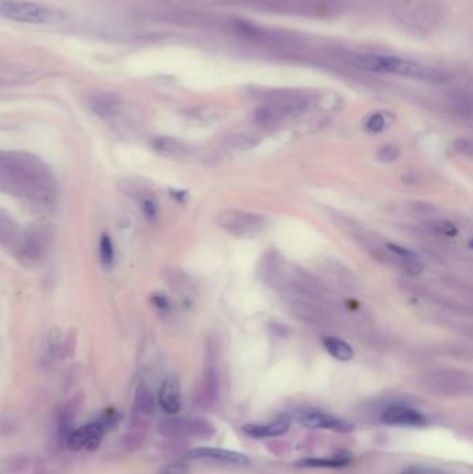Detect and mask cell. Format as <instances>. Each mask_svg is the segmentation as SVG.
I'll return each mask as SVG.
<instances>
[{
  "label": "cell",
  "instance_id": "obj_34",
  "mask_svg": "<svg viewBox=\"0 0 473 474\" xmlns=\"http://www.w3.org/2000/svg\"><path fill=\"white\" fill-rule=\"evenodd\" d=\"M461 154H466V156H470L472 153V145L469 140H459L456 143V147H455Z\"/></svg>",
  "mask_w": 473,
  "mask_h": 474
},
{
  "label": "cell",
  "instance_id": "obj_5",
  "mask_svg": "<svg viewBox=\"0 0 473 474\" xmlns=\"http://www.w3.org/2000/svg\"><path fill=\"white\" fill-rule=\"evenodd\" d=\"M159 432L170 439H211L217 430L206 419L168 416L157 423Z\"/></svg>",
  "mask_w": 473,
  "mask_h": 474
},
{
  "label": "cell",
  "instance_id": "obj_11",
  "mask_svg": "<svg viewBox=\"0 0 473 474\" xmlns=\"http://www.w3.org/2000/svg\"><path fill=\"white\" fill-rule=\"evenodd\" d=\"M382 421L390 426H408V427H416V426H422L426 423L425 416L411 408V406H405V405H391L389 408L384 409V412L382 413Z\"/></svg>",
  "mask_w": 473,
  "mask_h": 474
},
{
  "label": "cell",
  "instance_id": "obj_9",
  "mask_svg": "<svg viewBox=\"0 0 473 474\" xmlns=\"http://www.w3.org/2000/svg\"><path fill=\"white\" fill-rule=\"evenodd\" d=\"M186 459L190 460H208L226 466H249L250 457L242 452L229 450L224 448L199 446L186 453Z\"/></svg>",
  "mask_w": 473,
  "mask_h": 474
},
{
  "label": "cell",
  "instance_id": "obj_18",
  "mask_svg": "<svg viewBox=\"0 0 473 474\" xmlns=\"http://www.w3.org/2000/svg\"><path fill=\"white\" fill-rule=\"evenodd\" d=\"M134 410L146 417H152L156 412L154 395L149 390V387L145 384H139L136 387L135 399H134Z\"/></svg>",
  "mask_w": 473,
  "mask_h": 474
},
{
  "label": "cell",
  "instance_id": "obj_21",
  "mask_svg": "<svg viewBox=\"0 0 473 474\" xmlns=\"http://www.w3.org/2000/svg\"><path fill=\"white\" fill-rule=\"evenodd\" d=\"M220 391V379H218V372L214 365H208L206 372H204V379H203V399L206 402H214L218 396Z\"/></svg>",
  "mask_w": 473,
  "mask_h": 474
},
{
  "label": "cell",
  "instance_id": "obj_27",
  "mask_svg": "<svg viewBox=\"0 0 473 474\" xmlns=\"http://www.w3.org/2000/svg\"><path fill=\"white\" fill-rule=\"evenodd\" d=\"M141 210H142L143 217L150 222H154L159 217L157 203L152 197H143L141 200Z\"/></svg>",
  "mask_w": 473,
  "mask_h": 474
},
{
  "label": "cell",
  "instance_id": "obj_13",
  "mask_svg": "<svg viewBox=\"0 0 473 474\" xmlns=\"http://www.w3.org/2000/svg\"><path fill=\"white\" fill-rule=\"evenodd\" d=\"M159 406L166 412L167 414L172 416L179 413L182 408L181 402V385L179 381L175 377H168L163 381L159 396H157Z\"/></svg>",
  "mask_w": 473,
  "mask_h": 474
},
{
  "label": "cell",
  "instance_id": "obj_22",
  "mask_svg": "<svg viewBox=\"0 0 473 474\" xmlns=\"http://www.w3.org/2000/svg\"><path fill=\"white\" fill-rule=\"evenodd\" d=\"M283 114L280 113V110L274 104V103H268L262 107H260L256 113H254V121L256 124H258L260 127H272L276 125L278 122H280L283 120Z\"/></svg>",
  "mask_w": 473,
  "mask_h": 474
},
{
  "label": "cell",
  "instance_id": "obj_24",
  "mask_svg": "<svg viewBox=\"0 0 473 474\" xmlns=\"http://www.w3.org/2000/svg\"><path fill=\"white\" fill-rule=\"evenodd\" d=\"M146 439V431L138 430V428H130L128 432H125L121 438L123 448L127 452H136Z\"/></svg>",
  "mask_w": 473,
  "mask_h": 474
},
{
  "label": "cell",
  "instance_id": "obj_16",
  "mask_svg": "<svg viewBox=\"0 0 473 474\" xmlns=\"http://www.w3.org/2000/svg\"><path fill=\"white\" fill-rule=\"evenodd\" d=\"M20 239L21 236L17 224L0 210V247L17 251Z\"/></svg>",
  "mask_w": 473,
  "mask_h": 474
},
{
  "label": "cell",
  "instance_id": "obj_20",
  "mask_svg": "<svg viewBox=\"0 0 473 474\" xmlns=\"http://www.w3.org/2000/svg\"><path fill=\"white\" fill-rule=\"evenodd\" d=\"M323 348L337 361L341 362H347L351 361L354 356V351L352 348L343 340L336 338V337H325L322 340Z\"/></svg>",
  "mask_w": 473,
  "mask_h": 474
},
{
  "label": "cell",
  "instance_id": "obj_7",
  "mask_svg": "<svg viewBox=\"0 0 473 474\" xmlns=\"http://www.w3.org/2000/svg\"><path fill=\"white\" fill-rule=\"evenodd\" d=\"M217 224L228 233L240 237L258 232L264 225V218L253 212L225 210L217 215Z\"/></svg>",
  "mask_w": 473,
  "mask_h": 474
},
{
  "label": "cell",
  "instance_id": "obj_1",
  "mask_svg": "<svg viewBox=\"0 0 473 474\" xmlns=\"http://www.w3.org/2000/svg\"><path fill=\"white\" fill-rule=\"evenodd\" d=\"M0 192L38 207H51L59 194L57 181L38 157L23 153H0Z\"/></svg>",
  "mask_w": 473,
  "mask_h": 474
},
{
  "label": "cell",
  "instance_id": "obj_35",
  "mask_svg": "<svg viewBox=\"0 0 473 474\" xmlns=\"http://www.w3.org/2000/svg\"><path fill=\"white\" fill-rule=\"evenodd\" d=\"M154 302H156V305H157L159 308H161V309L168 308V301H167L164 297H161V295L154 297Z\"/></svg>",
  "mask_w": 473,
  "mask_h": 474
},
{
  "label": "cell",
  "instance_id": "obj_12",
  "mask_svg": "<svg viewBox=\"0 0 473 474\" xmlns=\"http://www.w3.org/2000/svg\"><path fill=\"white\" fill-rule=\"evenodd\" d=\"M401 12V19L408 24V26H415L416 28H420L423 26H431V23L436 21L434 13L437 9H433L429 3L419 2V0H412L408 5L402 6L400 9Z\"/></svg>",
  "mask_w": 473,
  "mask_h": 474
},
{
  "label": "cell",
  "instance_id": "obj_8",
  "mask_svg": "<svg viewBox=\"0 0 473 474\" xmlns=\"http://www.w3.org/2000/svg\"><path fill=\"white\" fill-rule=\"evenodd\" d=\"M296 420L305 428L311 430H330L334 432H350L354 426L347 420L337 417L334 414L326 413L323 410L310 408L301 409L294 414Z\"/></svg>",
  "mask_w": 473,
  "mask_h": 474
},
{
  "label": "cell",
  "instance_id": "obj_10",
  "mask_svg": "<svg viewBox=\"0 0 473 474\" xmlns=\"http://www.w3.org/2000/svg\"><path fill=\"white\" fill-rule=\"evenodd\" d=\"M105 432H106V428L98 420V421H93L91 424L82 426L80 428H74L71 431V434L69 435L66 445L69 446V449H71L74 452H78L84 448L87 450L93 452L99 448Z\"/></svg>",
  "mask_w": 473,
  "mask_h": 474
},
{
  "label": "cell",
  "instance_id": "obj_23",
  "mask_svg": "<svg viewBox=\"0 0 473 474\" xmlns=\"http://www.w3.org/2000/svg\"><path fill=\"white\" fill-rule=\"evenodd\" d=\"M99 257L100 262L105 268H111L114 264L116 258V250H114V243L109 235H102L99 240Z\"/></svg>",
  "mask_w": 473,
  "mask_h": 474
},
{
  "label": "cell",
  "instance_id": "obj_25",
  "mask_svg": "<svg viewBox=\"0 0 473 474\" xmlns=\"http://www.w3.org/2000/svg\"><path fill=\"white\" fill-rule=\"evenodd\" d=\"M348 463V459H303L297 463L301 467H341Z\"/></svg>",
  "mask_w": 473,
  "mask_h": 474
},
{
  "label": "cell",
  "instance_id": "obj_6",
  "mask_svg": "<svg viewBox=\"0 0 473 474\" xmlns=\"http://www.w3.org/2000/svg\"><path fill=\"white\" fill-rule=\"evenodd\" d=\"M53 229L48 224L33 225L20 239L17 254L27 265L42 264L52 248Z\"/></svg>",
  "mask_w": 473,
  "mask_h": 474
},
{
  "label": "cell",
  "instance_id": "obj_32",
  "mask_svg": "<svg viewBox=\"0 0 473 474\" xmlns=\"http://www.w3.org/2000/svg\"><path fill=\"white\" fill-rule=\"evenodd\" d=\"M159 474H189V467L185 464V463H179V462H175V463H170V464H166Z\"/></svg>",
  "mask_w": 473,
  "mask_h": 474
},
{
  "label": "cell",
  "instance_id": "obj_28",
  "mask_svg": "<svg viewBox=\"0 0 473 474\" xmlns=\"http://www.w3.org/2000/svg\"><path fill=\"white\" fill-rule=\"evenodd\" d=\"M400 157V149L394 145H386L380 147L376 153V158L380 163H391Z\"/></svg>",
  "mask_w": 473,
  "mask_h": 474
},
{
  "label": "cell",
  "instance_id": "obj_19",
  "mask_svg": "<svg viewBox=\"0 0 473 474\" xmlns=\"http://www.w3.org/2000/svg\"><path fill=\"white\" fill-rule=\"evenodd\" d=\"M154 149L163 156L172 157V158H184L190 154V149L185 143L172 138H167V136L156 139Z\"/></svg>",
  "mask_w": 473,
  "mask_h": 474
},
{
  "label": "cell",
  "instance_id": "obj_4",
  "mask_svg": "<svg viewBox=\"0 0 473 474\" xmlns=\"http://www.w3.org/2000/svg\"><path fill=\"white\" fill-rule=\"evenodd\" d=\"M426 391L441 398H461L472 392V376L459 369H436L422 377Z\"/></svg>",
  "mask_w": 473,
  "mask_h": 474
},
{
  "label": "cell",
  "instance_id": "obj_3",
  "mask_svg": "<svg viewBox=\"0 0 473 474\" xmlns=\"http://www.w3.org/2000/svg\"><path fill=\"white\" fill-rule=\"evenodd\" d=\"M0 17L24 24L52 26L62 23L66 15L57 9L27 0H0Z\"/></svg>",
  "mask_w": 473,
  "mask_h": 474
},
{
  "label": "cell",
  "instance_id": "obj_26",
  "mask_svg": "<svg viewBox=\"0 0 473 474\" xmlns=\"http://www.w3.org/2000/svg\"><path fill=\"white\" fill-rule=\"evenodd\" d=\"M397 259H398V266L409 276H418L423 271V264L416 258V255L397 258Z\"/></svg>",
  "mask_w": 473,
  "mask_h": 474
},
{
  "label": "cell",
  "instance_id": "obj_15",
  "mask_svg": "<svg viewBox=\"0 0 473 474\" xmlns=\"http://www.w3.org/2000/svg\"><path fill=\"white\" fill-rule=\"evenodd\" d=\"M81 405V398L80 395H75L71 398L66 405H63L59 409L57 413V438L60 444H66L69 435L74 430V423H75V416Z\"/></svg>",
  "mask_w": 473,
  "mask_h": 474
},
{
  "label": "cell",
  "instance_id": "obj_29",
  "mask_svg": "<svg viewBox=\"0 0 473 474\" xmlns=\"http://www.w3.org/2000/svg\"><path fill=\"white\" fill-rule=\"evenodd\" d=\"M384 127H386V120H384L383 114H380V113L372 114L366 121V129L369 132H373V134L382 132L384 129Z\"/></svg>",
  "mask_w": 473,
  "mask_h": 474
},
{
  "label": "cell",
  "instance_id": "obj_14",
  "mask_svg": "<svg viewBox=\"0 0 473 474\" xmlns=\"http://www.w3.org/2000/svg\"><path fill=\"white\" fill-rule=\"evenodd\" d=\"M290 423L292 419L287 414H283L264 424H244L242 430L244 434L253 438H271L287 432Z\"/></svg>",
  "mask_w": 473,
  "mask_h": 474
},
{
  "label": "cell",
  "instance_id": "obj_31",
  "mask_svg": "<svg viewBox=\"0 0 473 474\" xmlns=\"http://www.w3.org/2000/svg\"><path fill=\"white\" fill-rule=\"evenodd\" d=\"M77 348V334L75 331H70L66 337V340H63V345H62V355L64 358L67 356H73Z\"/></svg>",
  "mask_w": 473,
  "mask_h": 474
},
{
  "label": "cell",
  "instance_id": "obj_17",
  "mask_svg": "<svg viewBox=\"0 0 473 474\" xmlns=\"http://www.w3.org/2000/svg\"><path fill=\"white\" fill-rule=\"evenodd\" d=\"M92 110L103 120L117 121L121 117L123 103L113 96H102L92 100Z\"/></svg>",
  "mask_w": 473,
  "mask_h": 474
},
{
  "label": "cell",
  "instance_id": "obj_30",
  "mask_svg": "<svg viewBox=\"0 0 473 474\" xmlns=\"http://www.w3.org/2000/svg\"><path fill=\"white\" fill-rule=\"evenodd\" d=\"M48 343H49V349H51V352H52L53 355L62 354L63 338H62V331H60L59 329H53V330L49 333Z\"/></svg>",
  "mask_w": 473,
  "mask_h": 474
},
{
  "label": "cell",
  "instance_id": "obj_33",
  "mask_svg": "<svg viewBox=\"0 0 473 474\" xmlns=\"http://www.w3.org/2000/svg\"><path fill=\"white\" fill-rule=\"evenodd\" d=\"M398 474H440V473L431 467H426V466H420V464H412V466H408L404 470H401Z\"/></svg>",
  "mask_w": 473,
  "mask_h": 474
},
{
  "label": "cell",
  "instance_id": "obj_2",
  "mask_svg": "<svg viewBox=\"0 0 473 474\" xmlns=\"http://www.w3.org/2000/svg\"><path fill=\"white\" fill-rule=\"evenodd\" d=\"M352 63L355 67L365 71L395 74L426 82H443L448 78V75L438 69L394 56L357 55L352 57Z\"/></svg>",
  "mask_w": 473,
  "mask_h": 474
}]
</instances>
